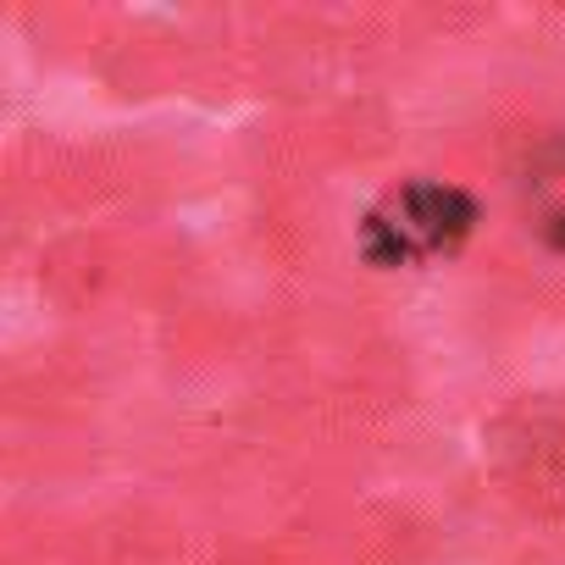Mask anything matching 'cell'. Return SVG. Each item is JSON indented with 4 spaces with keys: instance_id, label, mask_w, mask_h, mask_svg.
<instances>
[{
    "instance_id": "1",
    "label": "cell",
    "mask_w": 565,
    "mask_h": 565,
    "mask_svg": "<svg viewBox=\"0 0 565 565\" xmlns=\"http://www.w3.org/2000/svg\"><path fill=\"white\" fill-rule=\"evenodd\" d=\"M477 227V200L438 178H405L372 200V211L355 222V249L366 266H427L466 244Z\"/></svg>"
},
{
    "instance_id": "2",
    "label": "cell",
    "mask_w": 565,
    "mask_h": 565,
    "mask_svg": "<svg viewBox=\"0 0 565 565\" xmlns=\"http://www.w3.org/2000/svg\"><path fill=\"white\" fill-rule=\"evenodd\" d=\"M521 189H526L532 233H537L548 249H565V128L537 145V156H532Z\"/></svg>"
}]
</instances>
